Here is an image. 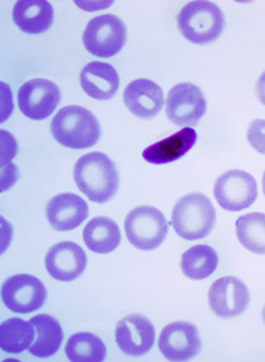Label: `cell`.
<instances>
[{"label": "cell", "mask_w": 265, "mask_h": 362, "mask_svg": "<svg viewBox=\"0 0 265 362\" xmlns=\"http://www.w3.org/2000/svg\"><path fill=\"white\" fill-rule=\"evenodd\" d=\"M73 175L77 187L94 203L104 204L118 193V168L104 153L94 151L82 156L77 161Z\"/></svg>", "instance_id": "cell-1"}, {"label": "cell", "mask_w": 265, "mask_h": 362, "mask_svg": "<svg viewBox=\"0 0 265 362\" xmlns=\"http://www.w3.org/2000/svg\"><path fill=\"white\" fill-rule=\"evenodd\" d=\"M55 140L67 148H90L101 139V126L97 117L87 108L70 105L62 108L51 123Z\"/></svg>", "instance_id": "cell-2"}, {"label": "cell", "mask_w": 265, "mask_h": 362, "mask_svg": "<svg viewBox=\"0 0 265 362\" xmlns=\"http://www.w3.org/2000/svg\"><path fill=\"white\" fill-rule=\"evenodd\" d=\"M216 211L209 197L195 192L178 200L172 210V227L175 233L187 241L202 240L215 227Z\"/></svg>", "instance_id": "cell-3"}, {"label": "cell", "mask_w": 265, "mask_h": 362, "mask_svg": "<svg viewBox=\"0 0 265 362\" xmlns=\"http://www.w3.org/2000/svg\"><path fill=\"white\" fill-rule=\"evenodd\" d=\"M182 35L193 44L214 42L225 28L222 10L211 1H190L178 16Z\"/></svg>", "instance_id": "cell-4"}, {"label": "cell", "mask_w": 265, "mask_h": 362, "mask_svg": "<svg viewBox=\"0 0 265 362\" xmlns=\"http://www.w3.org/2000/svg\"><path fill=\"white\" fill-rule=\"evenodd\" d=\"M128 41L125 21L115 14L94 17L85 27L82 42L85 49L97 58H112L118 55Z\"/></svg>", "instance_id": "cell-5"}, {"label": "cell", "mask_w": 265, "mask_h": 362, "mask_svg": "<svg viewBox=\"0 0 265 362\" xmlns=\"http://www.w3.org/2000/svg\"><path fill=\"white\" fill-rule=\"evenodd\" d=\"M125 231L129 242L140 250L159 247L169 231L165 216L152 206L132 209L125 220Z\"/></svg>", "instance_id": "cell-6"}, {"label": "cell", "mask_w": 265, "mask_h": 362, "mask_svg": "<svg viewBox=\"0 0 265 362\" xmlns=\"http://www.w3.org/2000/svg\"><path fill=\"white\" fill-rule=\"evenodd\" d=\"M214 196L223 210L242 211L257 200V182L246 171L230 170L216 178Z\"/></svg>", "instance_id": "cell-7"}, {"label": "cell", "mask_w": 265, "mask_h": 362, "mask_svg": "<svg viewBox=\"0 0 265 362\" xmlns=\"http://www.w3.org/2000/svg\"><path fill=\"white\" fill-rule=\"evenodd\" d=\"M48 291L41 280L30 274L8 277L1 286V301L14 313H31L47 301Z\"/></svg>", "instance_id": "cell-8"}, {"label": "cell", "mask_w": 265, "mask_h": 362, "mask_svg": "<svg viewBox=\"0 0 265 362\" xmlns=\"http://www.w3.org/2000/svg\"><path fill=\"white\" fill-rule=\"evenodd\" d=\"M18 107L23 115L34 121L49 118L61 103L59 87L47 78H34L18 90Z\"/></svg>", "instance_id": "cell-9"}, {"label": "cell", "mask_w": 265, "mask_h": 362, "mask_svg": "<svg viewBox=\"0 0 265 362\" xmlns=\"http://www.w3.org/2000/svg\"><path fill=\"white\" fill-rule=\"evenodd\" d=\"M205 111V97L196 84L180 83L171 88L166 98V117L173 124L196 126Z\"/></svg>", "instance_id": "cell-10"}, {"label": "cell", "mask_w": 265, "mask_h": 362, "mask_svg": "<svg viewBox=\"0 0 265 362\" xmlns=\"http://www.w3.org/2000/svg\"><path fill=\"white\" fill-rule=\"evenodd\" d=\"M211 310L222 319H230L242 315L250 305V291L238 277H221L208 291Z\"/></svg>", "instance_id": "cell-11"}, {"label": "cell", "mask_w": 265, "mask_h": 362, "mask_svg": "<svg viewBox=\"0 0 265 362\" xmlns=\"http://www.w3.org/2000/svg\"><path fill=\"white\" fill-rule=\"evenodd\" d=\"M162 356L169 361H187L201 351L199 330L189 322L169 323L159 336L158 341Z\"/></svg>", "instance_id": "cell-12"}, {"label": "cell", "mask_w": 265, "mask_h": 362, "mask_svg": "<svg viewBox=\"0 0 265 362\" xmlns=\"http://www.w3.org/2000/svg\"><path fill=\"white\" fill-rule=\"evenodd\" d=\"M115 334L118 347L132 357H141L154 347L155 327L148 317L140 313L123 317Z\"/></svg>", "instance_id": "cell-13"}, {"label": "cell", "mask_w": 265, "mask_h": 362, "mask_svg": "<svg viewBox=\"0 0 265 362\" xmlns=\"http://www.w3.org/2000/svg\"><path fill=\"white\" fill-rule=\"evenodd\" d=\"M45 266L51 277L58 281L68 283L84 273L87 267V255L84 249L74 242H59L47 253Z\"/></svg>", "instance_id": "cell-14"}, {"label": "cell", "mask_w": 265, "mask_h": 362, "mask_svg": "<svg viewBox=\"0 0 265 362\" xmlns=\"http://www.w3.org/2000/svg\"><path fill=\"white\" fill-rule=\"evenodd\" d=\"M123 103L134 117L151 119L164 108L165 97L156 83L148 78H137L126 87Z\"/></svg>", "instance_id": "cell-15"}, {"label": "cell", "mask_w": 265, "mask_h": 362, "mask_svg": "<svg viewBox=\"0 0 265 362\" xmlns=\"http://www.w3.org/2000/svg\"><path fill=\"white\" fill-rule=\"evenodd\" d=\"M47 217L54 230L71 231L88 217V204L75 193H61L48 202Z\"/></svg>", "instance_id": "cell-16"}, {"label": "cell", "mask_w": 265, "mask_h": 362, "mask_svg": "<svg viewBox=\"0 0 265 362\" xmlns=\"http://www.w3.org/2000/svg\"><path fill=\"white\" fill-rule=\"evenodd\" d=\"M80 83L87 95L99 101L113 98L121 84L116 69L105 62H91L84 66Z\"/></svg>", "instance_id": "cell-17"}, {"label": "cell", "mask_w": 265, "mask_h": 362, "mask_svg": "<svg viewBox=\"0 0 265 362\" xmlns=\"http://www.w3.org/2000/svg\"><path fill=\"white\" fill-rule=\"evenodd\" d=\"M197 139V132L193 127H183L171 137L148 146L142 151V158L155 165L175 163L193 148Z\"/></svg>", "instance_id": "cell-18"}, {"label": "cell", "mask_w": 265, "mask_h": 362, "mask_svg": "<svg viewBox=\"0 0 265 362\" xmlns=\"http://www.w3.org/2000/svg\"><path fill=\"white\" fill-rule=\"evenodd\" d=\"M13 20L27 34H41L54 23V7L45 0H20L14 4Z\"/></svg>", "instance_id": "cell-19"}, {"label": "cell", "mask_w": 265, "mask_h": 362, "mask_svg": "<svg viewBox=\"0 0 265 362\" xmlns=\"http://www.w3.org/2000/svg\"><path fill=\"white\" fill-rule=\"evenodd\" d=\"M30 322L35 327V340L28 350L31 356L37 358H49L55 356L63 341L61 323L47 313L37 315Z\"/></svg>", "instance_id": "cell-20"}, {"label": "cell", "mask_w": 265, "mask_h": 362, "mask_svg": "<svg viewBox=\"0 0 265 362\" xmlns=\"http://www.w3.org/2000/svg\"><path fill=\"white\" fill-rule=\"evenodd\" d=\"M82 240L87 247L95 253H111L121 245V228L108 217L92 218L82 231Z\"/></svg>", "instance_id": "cell-21"}, {"label": "cell", "mask_w": 265, "mask_h": 362, "mask_svg": "<svg viewBox=\"0 0 265 362\" xmlns=\"http://www.w3.org/2000/svg\"><path fill=\"white\" fill-rule=\"evenodd\" d=\"M35 340V327L31 322L11 317L0 326V347L4 353L20 354L30 350Z\"/></svg>", "instance_id": "cell-22"}, {"label": "cell", "mask_w": 265, "mask_h": 362, "mask_svg": "<svg viewBox=\"0 0 265 362\" xmlns=\"http://www.w3.org/2000/svg\"><path fill=\"white\" fill-rule=\"evenodd\" d=\"M219 257L209 245H196L182 255V272L190 280H204L218 267Z\"/></svg>", "instance_id": "cell-23"}, {"label": "cell", "mask_w": 265, "mask_h": 362, "mask_svg": "<svg viewBox=\"0 0 265 362\" xmlns=\"http://www.w3.org/2000/svg\"><path fill=\"white\" fill-rule=\"evenodd\" d=\"M66 356L73 362H101L106 357V346L92 333H75L67 341Z\"/></svg>", "instance_id": "cell-24"}, {"label": "cell", "mask_w": 265, "mask_h": 362, "mask_svg": "<svg viewBox=\"0 0 265 362\" xmlns=\"http://www.w3.org/2000/svg\"><path fill=\"white\" fill-rule=\"evenodd\" d=\"M236 237L245 249L265 255L264 213H250L239 217L236 221Z\"/></svg>", "instance_id": "cell-25"}, {"label": "cell", "mask_w": 265, "mask_h": 362, "mask_svg": "<svg viewBox=\"0 0 265 362\" xmlns=\"http://www.w3.org/2000/svg\"><path fill=\"white\" fill-rule=\"evenodd\" d=\"M247 140L257 153L265 156V119H254L250 123Z\"/></svg>", "instance_id": "cell-26"}, {"label": "cell", "mask_w": 265, "mask_h": 362, "mask_svg": "<svg viewBox=\"0 0 265 362\" xmlns=\"http://www.w3.org/2000/svg\"><path fill=\"white\" fill-rule=\"evenodd\" d=\"M256 94H257V98L259 101L265 105V71L260 76V78L257 80V84H256Z\"/></svg>", "instance_id": "cell-27"}, {"label": "cell", "mask_w": 265, "mask_h": 362, "mask_svg": "<svg viewBox=\"0 0 265 362\" xmlns=\"http://www.w3.org/2000/svg\"><path fill=\"white\" fill-rule=\"evenodd\" d=\"M263 190H264V196H265V173H264V175H263Z\"/></svg>", "instance_id": "cell-28"}, {"label": "cell", "mask_w": 265, "mask_h": 362, "mask_svg": "<svg viewBox=\"0 0 265 362\" xmlns=\"http://www.w3.org/2000/svg\"><path fill=\"white\" fill-rule=\"evenodd\" d=\"M263 320H264V323H265V306H264V309H263Z\"/></svg>", "instance_id": "cell-29"}]
</instances>
